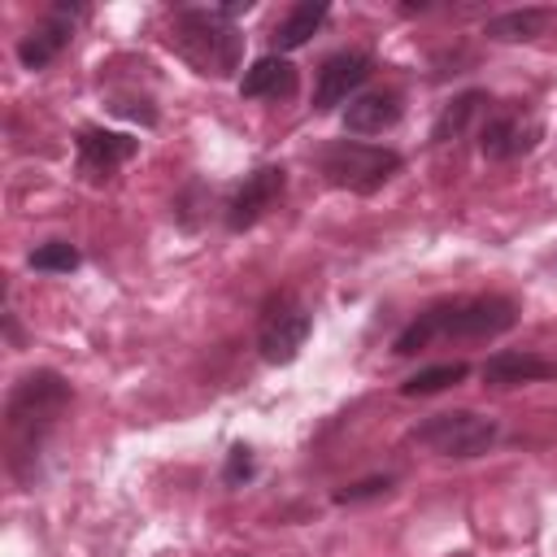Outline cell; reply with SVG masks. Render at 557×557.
I'll use <instances>...</instances> for the list:
<instances>
[{"instance_id": "7", "label": "cell", "mask_w": 557, "mask_h": 557, "mask_svg": "<svg viewBox=\"0 0 557 557\" xmlns=\"http://www.w3.org/2000/svg\"><path fill=\"white\" fill-rule=\"evenodd\" d=\"M309 331H313V313H309L305 305H296L292 296H278V300H270L265 313H261L257 348H261V357H265L270 366H287V361L300 357Z\"/></svg>"}, {"instance_id": "1", "label": "cell", "mask_w": 557, "mask_h": 557, "mask_svg": "<svg viewBox=\"0 0 557 557\" xmlns=\"http://www.w3.org/2000/svg\"><path fill=\"white\" fill-rule=\"evenodd\" d=\"M74 392L57 370H35L13 383L9 405H4V435H9V470L17 483L35 479V461L57 431L61 413L70 409Z\"/></svg>"}, {"instance_id": "11", "label": "cell", "mask_w": 557, "mask_h": 557, "mask_svg": "<svg viewBox=\"0 0 557 557\" xmlns=\"http://www.w3.org/2000/svg\"><path fill=\"white\" fill-rule=\"evenodd\" d=\"M74 144H78V165H83V174H91V178L113 174L117 165H126V161L139 152V139H135V135L104 131V126H83Z\"/></svg>"}, {"instance_id": "19", "label": "cell", "mask_w": 557, "mask_h": 557, "mask_svg": "<svg viewBox=\"0 0 557 557\" xmlns=\"http://www.w3.org/2000/svg\"><path fill=\"white\" fill-rule=\"evenodd\" d=\"M78 261H83L78 248L65 244V239H48V244H39L30 252V270H44V274H70Z\"/></svg>"}, {"instance_id": "16", "label": "cell", "mask_w": 557, "mask_h": 557, "mask_svg": "<svg viewBox=\"0 0 557 557\" xmlns=\"http://www.w3.org/2000/svg\"><path fill=\"white\" fill-rule=\"evenodd\" d=\"M326 4H313V0H305V4H292L283 17H278V26H274V48L278 52H292V48H300V44H309V35L326 22Z\"/></svg>"}, {"instance_id": "20", "label": "cell", "mask_w": 557, "mask_h": 557, "mask_svg": "<svg viewBox=\"0 0 557 557\" xmlns=\"http://www.w3.org/2000/svg\"><path fill=\"white\" fill-rule=\"evenodd\" d=\"M392 492V474H374V479H361V483H348L335 492V505H357V500H374V496H387Z\"/></svg>"}, {"instance_id": "9", "label": "cell", "mask_w": 557, "mask_h": 557, "mask_svg": "<svg viewBox=\"0 0 557 557\" xmlns=\"http://www.w3.org/2000/svg\"><path fill=\"white\" fill-rule=\"evenodd\" d=\"M366 78H370V57L366 52H335V57H326L318 78H313V109L326 113V109L344 104Z\"/></svg>"}, {"instance_id": "5", "label": "cell", "mask_w": 557, "mask_h": 557, "mask_svg": "<svg viewBox=\"0 0 557 557\" xmlns=\"http://www.w3.org/2000/svg\"><path fill=\"white\" fill-rule=\"evenodd\" d=\"M500 426L496 418L487 413H474V409H448V413H431L426 422H418L413 440L422 448H431L435 457H457V461H470V457H483L492 444H496Z\"/></svg>"}, {"instance_id": "4", "label": "cell", "mask_w": 557, "mask_h": 557, "mask_svg": "<svg viewBox=\"0 0 557 557\" xmlns=\"http://www.w3.org/2000/svg\"><path fill=\"white\" fill-rule=\"evenodd\" d=\"M318 174L331 187L370 196L400 174V152L383 144H366V139H331L318 148Z\"/></svg>"}, {"instance_id": "18", "label": "cell", "mask_w": 557, "mask_h": 557, "mask_svg": "<svg viewBox=\"0 0 557 557\" xmlns=\"http://www.w3.org/2000/svg\"><path fill=\"white\" fill-rule=\"evenodd\" d=\"M466 374H470L466 361H440V366H426V370L409 374V379L400 383V396H435V392H444V387H457Z\"/></svg>"}, {"instance_id": "10", "label": "cell", "mask_w": 557, "mask_h": 557, "mask_svg": "<svg viewBox=\"0 0 557 557\" xmlns=\"http://www.w3.org/2000/svg\"><path fill=\"white\" fill-rule=\"evenodd\" d=\"M74 17H83V9L74 4H57L22 44H17V61L26 65V70H44V65H52L57 57H61V48L70 44V35H74Z\"/></svg>"}, {"instance_id": "12", "label": "cell", "mask_w": 557, "mask_h": 557, "mask_svg": "<svg viewBox=\"0 0 557 557\" xmlns=\"http://www.w3.org/2000/svg\"><path fill=\"white\" fill-rule=\"evenodd\" d=\"M483 383L487 387H522V383H544V379H557V361L540 357V352H518V348H505V352H492L483 361Z\"/></svg>"}, {"instance_id": "6", "label": "cell", "mask_w": 557, "mask_h": 557, "mask_svg": "<svg viewBox=\"0 0 557 557\" xmlns=\"http://www.w3.org/2000/svg\"><path fill=\"white\" fill-rule=\"evenodd\" d=\"M540 144V122L535 113H527L522 104H492L483 113V126H479V152L487 161H513V157H527L531 148Z\"/></svg>"}, {"instance_id": "17", "label": "cell", "mask_w": 557, "mask_h": 557, "mask_svg": "<svg viewBox=\"0 0 557 557\" xmlns=\"http://www.w3.org/2000/svg\"><path fill=\"white\" fill-rule=\"evenodd\" d=\"M479 113H487V96H483V91H461V96H453V104H444V113L435 117L431 139H435V144L461 139V135H466V126H470Z\"/></svg>"}, {"instance_id": "3", "label": "cell", "mask_w": 557, "mask_h": 557, "mask_svg": "<svg viewBox=\"0 0 557 557\" xmlns=\"http://www.w3.org/2000/svg\"><path fill=\"white\" fill-rule=\"evenodd\" d=\"M174 39H178V52L200 74L226 78L231 70H239L244 35L231 26V17L222 9H178L174 13Z\"/></svg>"}, {"instance_id": "15", "label": "cell", "mask_w": 557, "mask_h": 557, "mask_svg": "<svg viewBox=\"0 0 557 557\" xmlns=\"http://www.w3.org/2000/svg\"><path fill=\"white\" fill-rule=\"evenodd\" d=\"M553 17H557L553 9H535V4H527V9H509V13L487 17L483 35L496 39V44H527V39L544 35V30L553 26Z\"/></svg>"}, {"instance_id": "14", "label": "cell", "mask_w": 557, "mask_h": 557, "mask_svg": "<svg viewBox=\"0 0 557 557\" xmlns=\"http://www.w3.org/2000/svg\"><path fill=\"white\" fill-rule=\"evenodd\" d=\"M400 96L396 91H361V96H352L348 100V109H344V126L352 131V135H383V131H392L396 122H400Z\"/></svg>"}, {"instance_id": "2", "label": "cell", "mask_w": 557, "mask_h": 557, "mask_svg": "<svg viewBox=\"0 0 557 557\" xmlns=\"http://www.w3.org/2000/svg\"><path fill=\"white\" fill-rule=\"evenodd\" d=\"M518 322V305L509 296H474V300H440L422 309L392 344L396 357H413L431 339H496Z\"/></svg>"}, {"instance_id": "13", "label": "cell", "mask_w": 557, "mask_h": 557, "mask_svg": "<svg viewBox=\"0 0 557 557\" xmlns=\"http://www.w3.org/2000/svg\"><path fill=\"white\" fill-rule=\"evenodd\" d=\"M296 65L287 61V57H278V52H270V57H257L248 70H244V78H239V96L244 100H287V96H296Z\"/></svg>"}, {"instance_id": "21", "label": "cell", "mask_w": 557, "mask_h": 557, "mask_svg": "<svg viewBox=\"0 0 557 557\" xmlns=\"http://www.w3.org/2000/svg\"><path fill=\"white\" fill-rule=\"evenodd\" d=\"M222 479H226L231 487H239V483L252 479V448H248V444H235V448L226 453V470H222Z\"/></svg>"}, {"instance_id": "8", "label": "cell", "mask_w": 557, "mask_h": 557, "mask_svg": "<svg viewBox=\"0 0 557 557\" xmlns=\"http://www.w3.org/2000/svg\"><path fill=\"white\" fill-rule=\"evenodd\" d=\"M287 187V170L283 165H257L252 174H244V183L235 187L231 205H226V226L231 231H248Z\"/></svg>"}]
</instances>
